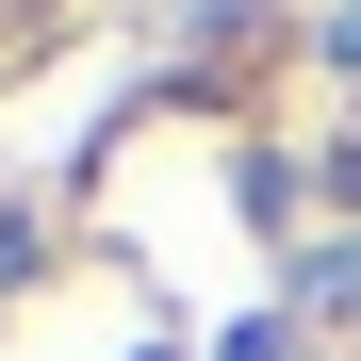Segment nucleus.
<instances>
[{
  "instance_id": "obj_3",
  "label": "nucleus",
  "mask_w": 361,
  "mask_h": 361,
  "mask_svg": "<svg viewBox=\"0 0 361 361\" xmlns=\"http://www.w3.org/2000/svg\"><path fill=\"white\" fill-rule=\"evenodd\" d=\"M230 361H279V329H247V345H230Z\"/></svg>"
},
{
  "instance_id": "obj_2",
  "label": "nucleus",
  "mask_w": 361,
  "mask_h": 361,
  "mask_svg": "<svg viewBox=\"0 0 361 361\" xmlns=\"http://www.w3.org/2000/svg\"><path fill=\"white\" fill-rule=\"evenodd\" d=\"M329 49H345V66H361V0H345V17H329Z\"/></svg>"
},
{
  "instance_id": "obj_1",
  "label": "nucleus",
  "mask_w": 361,
  "mask_h": 361,
  "mask_svg": "<svg viewBox=\"0 0 361 361\" xmlns=\"http://www.w3.org/2000/svg\"><path fill=\"white\" fill-rule=\"evenodd\" d=\"M17 263H33V230H17V214H0V279H17Z\"/></svg>"
}]
</instances>
